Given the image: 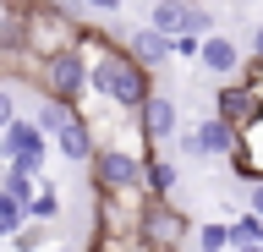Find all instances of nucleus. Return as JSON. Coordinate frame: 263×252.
Returning <instances> with one entry per match:
<instances>
[{"label": "nucleus", "instance_id": "f257e3e1", "mask_svg": "<svg viewBox=\"0 0 263 252\" xmlns=\"http://www.w3.org/2000/svg\"><path fill=\"white\" fill-rule=\"evenodd\" d=\"M82 55L93 66V99L110 104L115 115H137L154 93V71H143L126 55V33H115L104 22H88L82 28Z\"/></svg>", "mask_w": 263, "mask_h": 252}, {"label": "nucleus", "instance_id": "f03ea898", "mask_svg": "<svg viewBox=\"0 0 263 252\" xmlns=\"http://www.w3.org/2000/svg\"><path fill=\"white\" fill-rule=\"evenodd\" d=\"M82 28L88 17H77L61 0H28V17H22V50L33 61H55L66 50H82Z\"/></svg>", "mask_w": 263, "mask_h": 252}, {"label": "nucleus", "instance_id": "7ed1b4c3", "mask_svg": "<svg viewBox=\"0 0 263 252\" xmlns=\"http://www.w3.org/2000/svg\"><path fill=\"white\" fill-rule=\"evenodd\" d=\"M39 93L71 104V110H82V104L93 99V66H88V55H82V50H66V55H55V61H44Z\"/></svg>", "mask_w": 263, "mask_h": 252}, {"label": "nucleus", "instance_id": "20e7f679", "mask_svg": "<svg viewBox=\"0 0 263 252\" xmlns=\"http://www.w3.org/2000/svg\"><path fill=\"white\" fill-rule=\"evenodd\" d=\"M148 28L154 33H164V38H209V33H219L214 28V11L203 6V0H148Z\"/></svg>", "mask_w": 263, "mask_h": 252}, {"label": "nucleus", "instance_id": "39448f33", "mask_svg": "<svg viewBox=\"0 0 263 252\" xmlns=\"http://www.w3.org/2000/svg\"><path fill=\"white\" fill-rule=\"evenodd\" d=\"M44 153H49V137L39 132V121L22 115L11 132H0V165H16V170H28V176H39V181H49Z\"/></svg>", "mask_w": 263, "mask_h": 252}, {"label": "nucleus", "instance_id": "423d86ee", "mask_svg": "<svg viewBox=\"0 0 263 252\" xmlns=\"http://www.w3.org/2000/svg\"><path fill=\"white\" fill-rule=\"evenodd\" d=\"M137 132H143V143H148L154 153L170 148V143H176V132H181V104H176V93L154 88V93H148V104L137 110Z\"/></svg>", "mask_w": 263, "mask_h": 252}, {"label": "nucleus", "instance_id": "0eeeda50", "mask_svg": "<svg viewBox=\"0 0 263 252\" xmlns=\"http://www.w3.org/2000/svg\"><path fill=\"white\" fill-rule=\"evenodd\" d=\"M192 230H197V225L181 214L176 203H148V214H143V241H148V252H181Z\"/></svg>", "mask_w": 263, "mask_h": 252}, {"label": "nucleus", "instance_id": "6e6552de", "mask_svg": "<svg viewBox=\"0 0 263 252\" xmlns=\"http://www.w3.org/2000/svg\"><path fill=\"white\" fill-rule=\"evenodd\" d=\"M126 55L143 71H164L176 61V38H164V33H154L148 22H137V28H126Z\"/></svg>", "mask_w": 263, "mask_h": 252}, {"label": "nucleus", "instance_id": "1a4fd4ad", "mask_svg": "<svg viewBox=\"0 0 263 252\" xmlns=\"http://www.w3.org/2000/svg\"><path fill=\"white\" fill-rule=\"evenodd\" d=\"M230 170H236V181H247V186L263 181V104H258V115L236 132V159H230Z\"/></svg>", "mask_w": 263, "mask_h": 252}, {"label": "nucleus", "instance_id": "9d476101", "mask_svg": "<svg viewBox=\"0 0 263 252\" xmlns=\"http://www.w3.org/2000/svg\"><path fill=\"white\" fill-rule=\"evenodd\" d=\"M197 66L209 71V77L236 83V77H241V66H247V55H241V44H236L230 33H209V38H203V50H197Z\"/></svg>", "mask_w": 263, "mask_h": 252}, {"label": "nucleus", "instance_id": "9b49d317", "mask_svg": "<svg viewBox=\"0 0 263 252\" xmlns=\"http://www.w3.org/2000/svg\"><path fill=\"white\" fill-rule=\"evenodd\" d=\"M258 104H263V99H258V93H252V88L241 83V77H236V83L214 88V110H209V115H219L225 126H236V132H241L247 121L258 115Z\"/></svg>", "mask_w": 263, "mask_h": 252}, {"label": "nucleus", "instance_id": "f8f14e48", "mask_svg": "<svg viewBox=\"0 0 263 252\" xmlns=\"http://www.w3.org/2000/svg\"><path fill=\"white\" fill-rule=\"evenodd\" d=\"M192 137H197V153L203 159H236V126H225L219 115H203L192 126Z\"/></svg>", "mask_w": 263, "mask_h": 252}, {"label": "nucleus", "instance_id": "ddd939ff", "mask_svg": "<svg viewBox=\"0 0 263 252\" xmlns=\"http://www.w3.org/2000/svg\"><path fill=\"white\" fill-rule=\"evenodd\" d=\"M55 148H61V159H71V165H93V153H99V137L88 121H71V126H61L55 132Z\"/></svg>", "mask_w": 263, "mask_h": 252}, {"label": "nucleus", "instance_id": "4468645a", "mask_svg": "<svg viewBox=\"0 0 263 252\" xmlns=\"http://www.w3.org/2000/svg\"><path fill=\"white\" fill-rule=\"evenodd\" d=\"M143 181H148V198H154V203H170V192H176V181H181V170H176V159L148 153V159H143Z\"/></svg>", "mask_w": 263, "mask_h": 252}, {"label": "nucleus", "instance_id": "2eb2a0df", "mask_svg": "<svg viewBox=\"0 0 263 252\" xmlns=\"http://www.w3.org/2000/svg\"><path fill=\"white\" fill-rule=\"evenodd\" d=\"M22 17H28V0H0V55L22 50Z\"/></svg>", "mask_w": 263, "mask_h": 252}, {"label": "nucleus", "instance_id": "dca6fc26", "mask_svg": "<svg viewBox=\"0 0 263 252\" xmlns=\"http://www.w3.org/2000/svg\"><path fill=\"white\" fill-rule=\"evenodd\" d=\"M33 121H39V132H44V137H55L61 126H71V121H77V110H71V104H61V99H44V93H39Z\"/></svg>", "mask_w": 263, "mask_h": 252}, {"label": "nucleus", "instance_id": "f3484780", "mask_svg": "<svg viewBox=\"0 0 263 252\" xmlns=\"http://www.w3.org/2000/svg\"><path fill=\"white\" fill-rule=\"evenodd\" d=\"M258 241H263V219H258V214H247V208H241V214L230 219V247H236V252H252Z\"/></svg>", "mask_w": 263, "mask_h": 252}, {"label": "nucleus", "instance_id": "a211bd4d", "mask_svg": "<svg viewBox=\"0 0 263 252\" xmlns=\"http://www.w3.org/2000/svg\"><path fill=\"white\" fill-rule=\"evenodd\" d=\"M192 241H197V252H225L230 247V219H203L192 230Z\"/></svg>", "mask_w": 263, "mask_h": 252}, {"label": "nucleus", "instance_id": "6ab92c4d", "mask_svg": "<svg viewBox=\"0 0 263 252\" xmlns=\"http://www.w3.org/2000/svg\"><path fill=\"white\" fill-rule=\"evenodd\" d=\"M55 214H61V192L44 181V186H39V198L28 203V219H33V225H55Z\"/></svg>", "mask_w": 263, "mask_h": 252}, {"label": "nucleus", "instance_id": "aec40b11", "mask_svg": "<svg viewBox=\"0 0 263 252\" xmlns=\"http://www.w3.org/2000/svg\"><path fill=\"white\" fill-rule=\"evenodd\" d=\"M16 121H22L16 115V93H11V83H0V132H11Z\"/></svg>", "mask_w": 263, "mask_h": 252}, {"label": "nucleus", "instance_id": "412c9836", "mask_svg": "<svg viewBox=\"0 0 263 252\" xmlns=\"http://www.w3.org/2000/svg\"><path fill=\"white\" fill-rule=\"evenodd\" d=\"M241 83H247V88H252V93L263 99V55H247V66H241Z\"/></svg>", "mask_w": 263, "mask_h": 252}, {"label": "nucleus", "instance_id": "4be33fe9", "mask_svg": "<svg viewBox=\"0 0 263 252\" xmlns=\"http://www.w3.org/2000/svg\"><path fill=\"white\" fill-rule=\"evenodd\" d=\"M121 6H126V0H82V11H88V17H99V22H110Z\"/></svg>", "mask_w": 263, "mask_h": 252}, {"label": "nucleus", "instance_id": "5701e85b", "mask_svg": "<svg viewBox=\"0 0 263 252\" xmlns=\"http://www.w3.org/2000/svg\"><path fill=\"white\" fill-rule=\"evenodd\" d=\"M197 50H203V38H192V33L176 38V61H197Z\"/></svg>", "mask_w": 263, "mask_h": 252}, {"label": "nucleus", "instance_id": "b1692460", "mask_svg": "<svg viewBox=\"0 0 263 252\" xmlns=\"http://www.w3.org/2000/svg\"><path fill=\"white\" fill-rule=\"evenodd\" d=\"M247 214H258V219H263V181L247 186Z\"/></svg>", "mask_w": 263, "mask_h": 252}, {"label": "nucleus", "instance_id": "393cba45", "mask_svg": "<svg viewBox=\"0 0 263 252\" xmlns=\"http://www.w3.org/2000/svg\"><path fill=\"white\" fill-rule=\"evenodd\" d=\"M252 55H263V22L252 28Z\"/></svg>", "mask_w": 263, "mask_h": 252}, {"label": "nucleus", "instance_id": "a878e982", "mask_svg": "<svg viewBox=\"0 0 263 252\" xmlns=\"http://www.w3.org/2000/svg\"><path fill=\"white\" fill-rule=\"evenodd\" d=\"M126 6H137V0H126ZM143 6H148V0H143Z\"/></svg>", "mask_w": 263, "mask_h": 252}, {"label": "nucleus", "instance_id": "bb28decb", "mask_svg": "<svg viewBox=\"0 0 263 252\" xmlns=\"http://www.w3.org/2000/svg\"><path fill=\"white\" fill-rule=\"evenodd\" d=\"M258 252H263V241H258Z\"/></svg>", "mask_w": 263, "mask_h": 252}]
</instances>
